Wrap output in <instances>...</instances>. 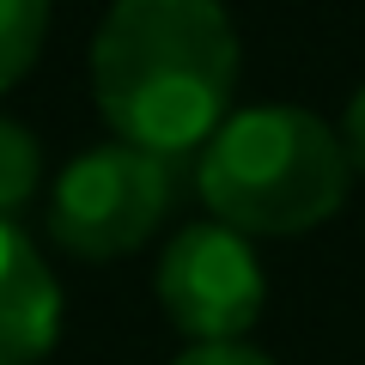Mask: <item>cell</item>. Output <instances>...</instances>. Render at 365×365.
Instances as JSON below:
<instances>
[{
    "instance_id": "cell-1",
    "label": "cell",
    "mask_w": 365,
    "mask_h": 365,
    "mask_svg": "<svg viewBox=\"0 0 365 365\" xmlns=\"http://www.w3.org/2000/svg\"><path fill=\"white\" fill-rule=\"evenodd\" d=\"M237 91V31L220 0H116L91 37V104L110 134L182 158L220 134Z\"/></svg>"
},
{
    "instance_id": "cell-2",
    "label": "cell",
    "mask_w": 365,
    "mask_h": 365,
    "mask_svg": "<svg viewBox=\"0 0 365 365\" xmlns=\"http://www.w3.org/2000/svg\"><path fill=\"white\" fill-rule=\"evenodd\" d=\"M195 189L244 237H299L341 213L353 165L341 134L299 104H250L195 153Z\"/></svg>"
},
{
    "instance_id": "cell-3",
    "label": "cell",
    "mask_w": 365,
    "mask_h": 365,
    "mask_svg": "<svg viewBox=\"0 0 365 365\" xmlns=\"http://www.w3.org/2000/svg\"><path fill=\"white\" fill-rule=\"evenodd\" d=\"M165 207H170V158H153L128 140H104L55 177L49 232L79 262H116L158 232Z\"/></svg>"
},
{
    "instance_id": "cell-4",
    "label": "cell",
    "mask_w": 365,
    "mask_h": 365,
    "mask_svg": "<svg viewBox=\"0 0 365 365\" xmlns=\"http://www.w3.org/2000/svg\"><path fill=\"white\" fill-rule=\"evenodd\" d=\"M153 287L170 323L195 347H213V341H244L256 329L262 299H268V274H262L244 232L201 220V225H182L165 244Z\"/></svg>"
},
{
    "instance_id": "cell-5",
    "label": "cell",
    "mask_w": 365,
    "mask_h": 365,
    "mask_svg": "<svg viewBox=\"0 0 365 365\" xmlns=\"http://www.w3.org/2000/svg\"><path fill=\"white\" fill-rule=\"evenodd\" d=\"M61 335V280L13 220H0V365L49 359Z\"/></svg>"
},
{
    "instance_id": "cell-6",
    "label": "cell",
    "mask_w": 365,
    "mask_h": 365,
    "mask_svg": "<svg viewBox=\"0 0 365 365\" xmlns=\"http://www.w3.org/2000/svg\"><path fill=\"white\" fill-rule=\"evenodd\" d=\"M43 37H49V0H0V91L37 67Z\"/></svg>"
},
{
    "instance_id": "cell-7",
    "label": "cell",
    "mask_w": 365,
    "mask_h": 365,
    "mask_svg": "<svg viewBox=\"0 0 365 365\" xmlns=\"http://www.w3.org/2000/svg\"><path fill=\"white\" fill-rule=\"evenodd\" d=\"M37 177H43V146H37V134H31L25 122L0 116V220L37 195Z\"/></svg>"
},
{
    "instance_id": "cell-8",
    "label": "cell",
    "mask_w": 365,
    "mask_h": 365,
    "mask_svg": "<svg viewBox=\"0 0 365 365\" xmlns=\"http://www.w3.org/2000/svg\"><path fill=\"white\" fill-rule=\"evenodd\" d=\"M170 365H274L262 347H250V341H213V347H189L177 353Z\"/></svg>"
},
{
    "instance_id": "cell-9",
    "label": "cell",
    "mask_w": 365,
    "mask_h": 365,
    "mask_svg": "<svg viewBox=\"0 0 365 365\" xmlns=\"http://www.w3.org/2000/svg\"><path fill=\"white\" fill-rule=\"evenodd\" d=\"M335 134H341V146H347V165L365 177V86L347 98V116H341V128H335Z\"/></svg>"
}]
</instances>
